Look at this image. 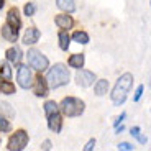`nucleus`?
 <instances>
[{
    "mask_svg": "<svg viewBox=\"0 0 151 151\" xmlns=\"http://www.w3.org/2000/svg\"><path fill=\"white\" fill-rule=\"evenodd\" d=\"M132 84H133V76L128 74V72L123 74L120 79L117 81V84H115V87H113V91H112V102L115 104V105H122V104L125 102V99H127V94H128Z\"/></svg>",
    "mask_w": 151,
    "mask_h": 151,
    "instance_id": "nucleus-1",
    "label": "nucleus"
},
{
    "mask_svg": "<svg viewBox=\"0 0 151 151\" xmlns=\"http://www.w3.org/2000/svg\"><path fill=\"white\" fill-rule=\"evenodd\" d=\"M69 79H71V74H69L68 69H66L63 64H54L53 68L48 71L46 84H48L49 87H53V89H58V87L68 84Z\"/></svg>",
    "mask_w": 151,
    "mask_h": 151,
    "instance_id": "nucleus-2",
    "label": "nucleus"
},
{
    "mask_svg": "<svg viewBox=\"0 0 151 151\" xmlns=\"http://www.w3.org/2000/svg\"><path fill=\"white\" fill-rule=\"evenodd\" d=\"M84 109H86V105H84L82 100L74 97H66L61 102V110H63L66 117H79L84 112Z\"/></svg>",
    "mask_w": 151,
    "mask_h": 151,
    "instance_id": "nucleus-3",
    "label": "nucleus"
},
{
    "mask_svg": "<svg viewBox=\"0 0 151 151\" xmlns=\"http://www.w3.org/2000/svg\"><path fill=\"white\" fill-rule=\"evenodd\" d=\"M28 63H30V66L35 69V71H40L43 72L46 68H48V58L43 56L40 51H36V49H30L28 51Z\"/></svg>",
    "mask_w": 151,
    "mask_h": 151,
    "instance_id": "nucleus-4",
    "label": "nucleus"
},
{
    "mask_svg": "<svg viewBox=\"0 0 151 151\" xmlns=\"http://www.w3.org/2000/svg\"><path fill=\"white\" fill-rule=\"evenodd\" d=\"M28 145V135L23 130H18L15 135L8 140V150L10 151H22Z\"/></svg>",
    "mask_w": 151,
    "mask_h": 151,
    "instance_id": "nucleus-5",
    "label": "nucleus"
},
{
    "mask_svg": "<svg viewBox=\"0 0 151 151\" xmlns=\"http://www.w3.org/2000/svg\"><path fill=\"white\" fill-rule=\"evenodd\" d=\"M17 77H18V84L23 89H28V87H31V84H33V74H31L28 66H20L18 76H17Z\"/></svg>",
    "mask_w": 151,
    "mask_h": 151,
    "instance_id": "nucleus-6",
    "label": "nucleus"
},
{
    "mask_svg": "<svg viewBox=\"0 0 151 151\" xmlns=\"http://www.w3.org/2000/svg\"><path fill=\"white\" fill-rule=\"evenodd\" d=\"M76 81H77V84H79L81 87H89L94 84L95 81V74L91 71H84V69H81V71H77V74H76Z\"/></svg>",
    "mask_w": 151,
    "mask_h": 151,
    "instance_id": "nucleus-7",
    "label": "nucleus"
},
{
    "mask_svg": "<svg viewBox=\"0 0 151 151\" xmlns=\"http://www.w3.org/2000/svg\"><path fill=\"white\" fill-rule=\"evenodd\" d=\"M49 120H48V125H49V130H53L54 133H59L61 132V125H63V120H61V115L58 112L51 113L49 115Z\"/></svg>",
    "mask_w": 151,
    "mask_h": 151,
    "instance_id": "nucleus-8",
    "label": "nucleus"
},
{
    "mask_svg": "<svg viewBox=\"0 0 151 151\" xmlns=\"http://www.w3.org/2000/svg\"><path fill=\"white\" fill-rule=\"evenodd\" d=\"M38 40H40V30L38 28H28L25 36H23L25 45H35V43H38Z\"/></svg>",
    "mask_w": 151,
    "mask_h": 151,
    "instance_id": "nucleus-9",
    "label": "nucleus"
},
{
    "mask_svg": "<svg viewBox=\"0 0 151 151\" xmlns=\"http://www.w3.org/2000/svg\"><path fill=\"white\" fill-rule=\"evenodd\" d=\"M7 23L10 25V27H13L15 30H18V28L22 27V22H20V17H18V12H17V8H12V10L8 12Z\"/></svg>",
    "mask_w": 151,
    "mask_h": 151,
    "instance_id": "nucleus-10",
    "label": "nucleus"
},
{
    "mask_svg": "<svg viewBox=\"0 0 151 151\" xmlns=\"http://www.w3.org/2000/svg\"><path fill=\"white\" fill-rule=\"evenodd\" d=\"M2 36L7 40V41H17V36H18V30H15L13 27H10V25H5L4 28H2Z\"/></svg>",
    "mask_w": 151,
    "mask_h": 151,
    "instance_id": "nucleus-11",
    "label": "nucleus"
},
{
    "mask_svg": "<svg viewBox=\"0 0 151 151\" xmlns=\"http://www.w3.org/2000/svg\"><path fill=\"white\" fill-rule=\"evenodd\" d=\"M54 22H56V25L59 28H63V30H69V28L72 27V18L69 15H58L56 18H54Z\"/></svg>",
    "mask_w": 151,
    "mask_h": 151,
    "instance_id": "nucleus-12",
    "label": "nucleus"
},
{
    "mask_svg": "<svg viewBox=\"0 0 151 151\" xmlns=\"http://www.w3.org/2000/svg\"><path fill=\"white\" fill-rule=\"evenodd\" d=\"M35 94L38 97H45L48 94V87H46V81L41 79V77H38L36 79V84H35Z\"/></svg>",
    "mask_w": 151,
    "mask_h": 151,
    "instance_id": "nucleus-13",
    "label": "nucleus"
},
{
    "mask_svg": "<svg viewBox=\"0 0 151 151\" xmlns=\"http://www.w3.org/2000/svg\"><path fill=\"white\" fill-rule=\"evenodd\" d=\"M7 59L13 64H18L20 61H22V51L18 48H10L7 51Z\"/></svg>",
    "mask_w": 151,
    "mask_h": 151,
    "instance_id": "nucleus-14",
    "label": "nucleus"
},
{
    "mask_svg": "<svg viewBox=\"0 0 151 151\" xmlns=\"http://www.w3.org/2000/svg\"><path fill=\"white\" fill-rule=\"evenodd\" d=\"M0 91L2 94H15V86L10 82L8 79H4V77H0Z\"/></svg>",
    "mask_w": 151,
    "mask_h": 151,
    "instance_id": "nucleus-15",
    "label": "nucleus"
},
{
    "mask_svg": "<svg viewBox=\"0 0 151 151\" xmlns=\"http://www.w3.org/2000/svg\"><path fill=\"white\" fill-rule=\"evenodd\" d=\"M69 66L71 68H76V69H81L84 66V54L81 53H76L69 58Z\"/></svg>",
    "mask_w": 151,
    "mask_h": 151,
    "instance_id": "nucleus-16",
    "label": "nucleus"
},
{
    "mask_svg": "<svg viewBox=\"0 0 151 151\" xmlns=\"http://www.w3.org/2000/svg\"><path fill=\"white\" fill-rule=\"evenodd\" d=\"M94 91H95V94L97 95H105L107 94V91H109V81H97L95 82V86H94Z\"/></svg>",
    "mask_w": 151,
    "mask_h": 151,
    "instance_id": "nucleus-17",
    "label": "nucleus"
},
{
    "mask_svg": "<svg viewBox=\"0 0 151 151\" xmlns=\"http://www.w3.org/2000/svg\"><path fill=\"white\" fill-rule=\"evenodd\" d=\"M56 4H58V7H59L61 10L68 12V13H71V12H74V10H76L74 0H58Z\"/></svg>",
    "mask_w": 151,
    "mask_h": 151,
    "instance_id": "nucleus-18",
    "label": "nucleus"
},
{
    "mask_svg": "<svg viewBox=\"0 0 151 151\" xmlns=\"http://www.w3.org/2000/svg\"><path fill=\"white\" fill-rule=\"evenodd\" d=\"M72 40H74L76 43H81V45H87V43H89V35H87L86 31H76V33L72 35Z\"/></svg>",
    "mask_w": 151,
    "mask_h": 151,
    "instance_id": "nucleus-19",
    "label": "nucleus"
},
{
    "mask_svg": "<svg viewBox=\"0 0 151 151\" xmlns=\"http://www.w3.org/2000/svg\"><path fill=\"white\" fill-rule=\"evenodd\" d=\"M69 43H71V38H69V35L66 33V31H61V33H59V46H61V49L68 51Z\"/></svg>",
    "mask_w": 151,
    "mask_h": 151,
    "instance_id": "nucleus-20",
    "label": "nucleus"
},
{
    "mask_svg": "<svg viewBox=\"0 0 151 151\" xmlns=\"http://www.w3.org/2000/svg\"><path fill=\"white\" fill-rule=\"evenodd\" d=\"M0 77H4V79H12V68L7 64V63H2L0 64Z\"/></svg>",
    "mask_w": 151,
    "mask_h": 151,
    "instance_id": "nucleus-21",
    "label": "nucleus"
},
{
    "mask_svg": "<svg viewBox=\"0 0 151 151\" xmlns=\"http://www.w3.org/2000/svg\"><path fill=\"white\" fill-rule=\"evenodd\" d=\"M58 109H59V107H58V104L56 102H53V100H49V102H46L45 104V113L46 115H51V113H54V112H58Z\"/></svg>",
    "mask_w": 151,
    "mask_h": 151,
    "instance_id": "nucleus-22",
    "label": "nucleus"
},
{
    "mask_svg": "<svg viewBox=\"0 0 151 151\" xmlns=\"http://www.w3.org/2000/svg\"><path fill=\"white\" fill-rule=\"evenodd\" d=\"M132 135H133V136H136L140 143H143V145H145V143H148V138H145V136H141V135H140V128H138V127L132 128Z\"/></svg>",
    "mask_w": 151,
    "mask_h": 151,
    "instance_id": "nucleus-23",
    "label": "nucleus"
},
{
    "mask_svg": "<svg viewBox=\"0 0 151 151\" xmlns=\"http://www.w3.org/2000/svg\"><path fill=\"white\" fill-rule=\"evenodd\" d=\"M8 130H10V122L0 115V132H8Z\"/></svg>",
    "mask_w": 151,
    "mask_h": 151,
    "instance_id": "nucleus-24",
    "label": "nucleus"
},
{
    "mask_svg": "<svg viewBox=\"0 0 151 151\" xmlns=\"http://www.w3.org/2000/svg\"><path fill=\"white\" fill-rule=\"evenodd\" d=\"M25 15H27V17L35 15V5L33 4H27V5H25Z\"/></svg>",
    "mask_w": 151,
    "mask_h": 151,
    "instance_id": "nucleus-25",
    "label": "nucleus"
},
{
    "mask_svg": "<svg viewBox=\"0 0 151 151\" xmlns=\"http://www.w3.org/2000/svg\"><path fill=\"white\" fill-rule=\"evenodd\" d=\"M141 94H143V86H140L138 89H136V94H135V97H133V100H135V102H138V100L141 99Z\"/></svg>",
    "mask_w": 151,
    "mask_h": 151,
    "instance_id": "nucleus-26",
    "label": "nucleus"
},
{
    "mask_svg": "<svg viewBox=\"0 0 151 151\" xmlns=\"http://www.w3.org/2000/svg\"><path fill=\"white\" fill-rule=\"evenodd\" d=\"M118 150H123V151H132L133 146L130 143H120L118 145Z\"/></svg>",
    "mask_w": 151,
    "mask_h": 151,
    "instance_id": "nucleus-27",
    "label": "nucleus"
},
{
    "mask_svg": "<svg viewBox=\"0 0 151 151\" xmlns=\"http://www.w3.org/2000/svg\"><path fill=\"white\" fill-rule=\"evenodd\" d=\"M94 146H95V140H91L89 143L86 145V146H84V150H86V151H91V150H94Z\"/></svg>",
    "mask_w": 151,
    "mask_h": 151,
    "instance_id": "nucleus-28",
    "label": "nucleus"
},
{
    "mask_svg": "<svg viewBox=\"0 0 151 151\" xmlns=\"http://www.w3.org/2000/svg\"><path fill=\"white\" fill-rule=\"evenodd\" d=\"M49 148H51V141H48V140H46L45 143H43L41 150H49Z\"/></svg>",
    "mask_w": 151,
    "mask_h": 151,
    "instance_id": "nucleus-29",
    "label": "nucleus"
},
{
    "mask_svg": "<svg viewBox=\"0 0 151 151\" xmlns=\"http://www.w3.org/2000/svg\"><path fill=\"white\" fill-rule=\"evenodd\" d=\"M2 107H4V110H5V112H8V113H10V115H13V112H12V110H10V105H8V104H4V105H2Z\"/></svg>",
    "mask_w": 151,
    "mask_h": 151,
    "instance_id": "nucleus-30",
    "label": "nucleus"
},
{
    "mask_svg": "<svg viewBox=\"0 0 151 151\" xmlns=\"http://www.w3.org/2000/svg\"><path fill=\"white\" fill-rule=\"evenodd\" d=\"M123 118H125V113H122L120 117H118V118H117V122H115V127H118V123H120V122H122V120H123Z\"/></svg>",
    "mask_w": 151,
    "mask_h": 151,
    "instance_id": "nucleus-31",
    "label": "nucleus"
},
{
    "mask_svg": "<svg viewBox=\"0 0 151 151\" xmlns=\"http://www.w3.org/2000/svg\"><path fill=\"white\" fill-rule=\"evenodd\" d=\"M4 7V0H0V8Z\"/></svg>",
    "mask_w": 151,
    "mask_h": 151,
    "instance_id": "nucleus-32",
    "label": "nucleus"
}]
</instances>
